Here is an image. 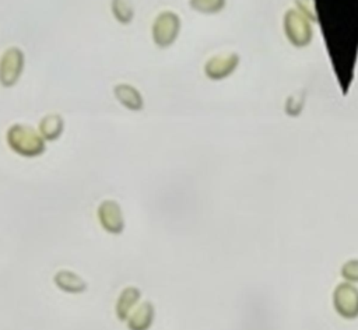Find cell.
<instances>
[{
  "mask_svg": "<svg viewBox=\"0 0 358 330\" xmlns=\"http://www.w3.org/2000/svg\"><path fill=\"white\" fill-rule=\"evenodd\" d=\"M6 143L14 154L24 158H36L46 151L45 138L29 124H11L6 131Z\"/></svg>",
  "mask_w": 358,
  "mask_h": 330,
  "instance_id": "obj_1",
  "label": "cell"
},
{
  "mask_svg": "<svg viewBox=\"0 0 358 330\" xmlns=\"http://www.w3.org/2000/svg\"><path fill=\"white\" fill-rule=\"evenodd\" d=\"M182 21L180 17L171 10L159 13L151 25V38L155 46L166 49L172 46L180 34Z\"/></svg>",
  "mask_w": 358,
  "mask_h": 330,
  "instance_id": "obj_2",
  "label": "cell"
},
{
  "mask_svg": "<svg viewBox=\"0 0 358 330\" xmlns=\"http://www.w3.org/2000/svg\"><path fill=\"white\" fill-rule=\"evenodd\" d=\"M25 67V55L17 46L7 48L0 56V85L3 88L14 87Z\"/></svg>",
  "mask_w": 358,
  "mask_h": 330,
  "instance_id": "obj_3",
  "label": "cell"
},
{
  "mask_svg": "<svg viewBox=\"0 0 358 330\" xmlns=\"http://www.w3.org/2000/svg\"><path fill=\"white\" fill-rule=\"evenodd\" d=\"M331 302L336 313L347 320L358 317V287L343 281L336 285L331 295Z\"/></svg>",
  "mask_w": 358,
  "mask_h": 330,
  "instance_id": "obj_4",
  "label": "cell"
},
{
  "mask_svg": "<svg viewBox=\"0 0 358 330\" xmlns=\"http://www.w3.org/2000/svg\"><path fill=\"white\" fill-rule=\"evenodd\" d=\"M96 217L103 231L112 235H120L124 231L126 221L120 204L113 199H106L99 203Z\"/></svg>",
  "mask_w": 358,
  "mask_h": 330,
  "instance_id": "obj_5",
  "label": "cell"
},
{
  "mask_svg": "<svg viewBox=\"0 0 358 330\" xmlns=\"http://www.w3.org/2000/svg\"><path fill=\"white\" fill-rule=\"evenodd\" d=\"M239 56L234 52L218 53L210 57L204 64V74L207 78L218 81L231 76L238 67Z\"/></svg>",
  "mask_w": 358,
  "mask_h": 330,
  "instance_id": "obj_6",
  "label": "cell"
},
{
  "mask_svg": "<svg viewBox=\"0 0 358 330\" xmlns=\"http://www.w3.org/2000/svg\"><path fill=\"white\" fill-rule=\"evenodd\" d=\"M285 34L289 38V41L296 46H303L309 43L312 36L310 27L305 21L303 15L294 10H289L285 14Z\"/></svg>",
  "mask_w": 358,
  "mask_h": 330,
  "instance_id": "obj_7",
  "label": "cell"
},
{
  "mask_svg": "<svg viewBox=\"0 0 358 330\" xmlns=\"http://www.w3.org/2000/svg\"><path fill=\"white\" fill-rule=\"evenodd\" d=\"M53 284L56 285V288H59L60 291L70 294V295H78L88 289L87 281L77 273L67 270V268L59 270L55 274Z\"/></svg>",
  "mask_w": 358,
  "mask_h": 330,
  "instance_id": "obj_8",
  "label": "cell"
},
{
  "mask_svg": "<svg viewBox=\"0 0 358 330\" xmlns=\"http://www.w3.org/2000/svg\"><path fill=\"white\" fill-rule=\"evenodd\" d=\"M113 95L116 101L126 109L138 112L144 109V98L141 92L131 84L120 82L113 87Z\"/></svg>",
  "mask_w": 358,
  "mask_h": 330,
  "instance_id": "obj_9",
  "label": "cell"
},
{
  "mask_svg": "<svg viewBox=\"0 0 358 330\" xmlns=\"http://www.w3.org/2000/svg\"><path fill=\"white\" fill-rule=\"evenodd\" d=\"M155 320V306L151 301L141 302L137 309L129 316L127 329L129 330H150Z\"/></svg>",
  "mask_w": 358,
  "mask_h": 330,
  "instance_id": "obj_10",
  "label": "cell"
},
{
  "mask_svg": "<svg viewBox=\"0 0 358 330\" xmlns=\"http://www.w3.org/2000/svg\"><path fill=\"white\" fill-rule=\"evenodd\" d=\"M141 291L137 287H124L116 301L115 305V315L120 322H126L130 316V312L133 310L134 305L140 301Z\"/></svg>",
  "mask_w": 358,
  "mask_h": 330,
  "instance_id": "obj_11",
  "label": "cell"
},
{
  "mask_svg": "<svg viewBox=\"0 0 358 330\" xmlns=\"http://www.w3.org/2000/svg\"><path fill=\"white\" fill-rule=\"evenodd\" d=\"M38 131L45 138V141H56L62 137L64 131V119L62 115L57 113H49L45 115L39 124Z\"/></svg>",
  "mask_w": 358,
  "mask_h": 330,
  "instance_id": "obj_12",
  "label": "cell"
},
{
  "mask_svg": "<svg viewBox=\"0 0 358 330\" xmlns=\"http://www.w3.org/2000/svg\"><path fill=\"white\" fill-rule=\"evenodd\" d=\"M110 11L113 18L122 25H129L134 20V8L130 0H110Z\"/></svg>",
  "mask_w": 358,
  "mask_h": 330,
  "instance_id": "obj_13",
  "label": "cell"
},
{
  "mask_svg": "<svg viewBox=\"0 0 358 330\" xmlns=\"http://www.w3.org/2000/svg\"><path fill=\"white\" fill-rule=\"evenodd\" d=\"M227 0H189L192 10L200 14H217L225 7Z\"/></svg>",
  "mask_w": 358,
  "mask_h": 330,
  "instance_id": "obj_14",
  "label": "cell"
},
{
  "mask_svg": "<svg viewBox=\"0 0 358 330\" xmlns=\"http://www.w3.org/2000/svg\"><path fill=\"white\" fill-rule=\"evenodd\" d=\"M340 275L347 282L358 284V259H350L343 263L340 268Z\"/></svg>",
  "mask_w": 358,
  "mask_h": 330,
  "instance_id": "obj_15",
  "label": "cell"
}]
</instances>
